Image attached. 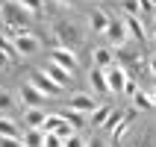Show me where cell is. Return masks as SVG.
I'll return each instance as SVG.
<instances>
[{
    "mask_svg": "<svg viewBox=\"0 0 156 147\" xmlns=\"http://www.w3.org/2000/svg\"><path fill=\"white\" fill-rule=\"evenodd\" d=\"M21 100H24L27 109H33V106H41L44 103V94L33 86V82H27V86H21Z\"/></svg>",
    "mask_w": 156,
    "mask_h": 147,
    "instance_id": "13",
    "label": "cell"
},
{
    "mask_svg": "<svg viewBox=\"0 0 156 147\" xmlns=\"http://www.w3.org/2000/svg\"><path fill=\"white\" fill-rule=\"evenodd\" d=\"M0 50L6 53L9 59H15V56H18V53H15V44H12V38H9L6 33H0Z\"/></svg>",
    "mask_w": 156,
    "mask_h": 147,
    "instance_id": "23",
    "label": "cell"
},
{
    "mask_svg": "<svg viewBox=\"0 0 156 147\" xmlns=\"http://www.w3.org/2000/svg\"><path fill=\"white\" fill-rule=\"evenodd\" d=\"M44 74H47V77L53 79V82H56V86L59 88H65L71 82V71H65V68H59V65H56V62H47V65H44Z\"/></svg>",
    "mask_w": 156,
    "mask_h": 147,
    "instance_id": "12",
    "label": "cell"
},
{
    "mask_svg": "<svg viewBox=\"0 0 156 147\" xmlns=\"http://www.w3.org/2000/svg\"><path fill=\"white\" fill-rule=\"evenodd\" d=\"M136 91H139V82H136V79H130V82H127V88H124V94H136Z\"/></svg>",
    "mask_w": 156,
    "mask_h": 147,
    "instance_id": "29",
    "label": "cell"
},
{
    "mask_svg": "<svg viewBox=\"0 0 156 147\" xmlns=\"http://www.w3.org/2000/svg\"><path fill=\"white\" fill-rule=\"evenodd\" d=\"M18 3H21L30 15H38V12H41V0H18Z\"/></svg>",
    "mask_w": 156,
    "mask_h": 147,
    "instance_id": "25",
    "label": "cell"
},
{
    "mask_svg": "<svg viewBox=\"0 0 156 147\" xmlns=\"http://www.w3.org/2000/svg\"><path fill=\"white\" fill-rule=\"evenodd\" d=\"M150 97H153V106H156V88H153V91H150Z\"/></svg>",
    "mask_w": 156,
    "mask_h": 147,
    "instance_id": "34",
    "label": "cell"
},
{
    "mask_svg": "<svg viewBox=\"0 0 156 147\" xmlns=\"http://www.w3.org/2000/svg\"><path fill=\"white\" fill-rule=\"evenodd\" d=\"M65 147H86V141L80 135H71V138H65Z\"/></svg>",
    "mask_w": 156,
    "mask_h": 147,
    "instance_id": "28",
    "label": "cell"
},
{
    "mask_svg": "<svg viewBox=\"0 0 156 147\" xmlns=\"http://www.w3.org/2000/svg\"><path fill=\"white\" fill-rule=\"evenodd\" d=\"M53 35H56L59 47L77 50L80 44H83V30H80V24H74V21H56V24H53Z\"/></svg>",
    "mask_w": 156,
    "mask_h": 147,
    "instance_id": "2",
    "label": "cell"
},
{
    "mask_svg": "<svg viewBox=\"0 0 156 147\" xmlns=\"http://www.w3.org/2000/svg\"><path fill=\"white\" fill-rule=\"evenodd\" d=\"M56 3H62V6H71V3H74V0H56Z\"/></svg>",
    "mask_w": 156,
    "mask_h": 147,
    "instance_id": "33",
    "label": "cell"
},
{
    "mask_svg": "<svg viewBox=\"0 0 156 147\" xmlns=\"http://www.w3.org/2000/svg\"><path fill=\"white\" fill-rule=\"evenodd\" d=\"M150 6H153V12H156V0H150Z\"/></svg>",
    "mask_w": 156,
    "mask_h": 147,
    "instance_id": "35",
    "label": "cell"
},
{
    "mask_svg": "<svg viewBox=\"0 0 156 147\" xmlns=\"http://www.w3.org/2000/svg\"><path fill=\"white\" fill-rule=\"evenodd\" d=\"M50 62H56L59 68L71 71V74L80 68V59L74 56V50H71V47H53V50H50Z\"/></svg>",
    "mask_w": 156,
    "mask_h": 147,
    "instance_id": "6",
    "label": "cell"
},
{
    "mask_svg": "<svg viewBox=\"0 0 156 147\" xmlns=\"http://www.w3.org/2000/svg\"><path fill=\"white\" fill-rule=\"evenodd\" d=\"M109 115H112V106H106V103H100L94 109V112L88 115V118H91V127H103L106 124V118H109Z\"/></svg>",
    "mask_w": 156,
    "mask_h": 147,
    "instance_id": "18",
    "label": "cell"
},
{
    "mask_svg": "<svg viewBox=\"0 0 156 147\" xmlns=\"http://www.w3.org/2000/svg\"><path fill=\"white\" fill-rule=\"evenodd\" d=\"M0 147H24V141L21 138H3L0 135Z\"/></svg>",
    "mask_w": 156,
    "mask_h": 147,
    "instance_id": "27",
    "label": "cell"
},
{
    "mask_svg": "<svg viewBox=\"0 0 156 147\" xmlns=\"http://www.w3.org/2000/svg\"><path fill=\"white\" fill-rule=\"evenodd\" d=\"M97 100L91 94H83V91H80V94H71V100H68V109H74V112H80V115H91L97 109Z\"/></svg>",
    "mask_w": 156,
    "mask_h": 147,
    "instance_id": "10",
    "label": "cell"
},
{
    "mask_svg": "<svg viewBox=\"0 0 156 147\" xmlns=\"http://www.w3.org/2000/svg\"><path fill=\"white\" fill-rule=\"evenodd\" d=\"M147 68H150V77L156 79V53H150V62H147Z\"/></svg>",
    "mask_w": 156,
    "mask_h": 147,
    "instance_id": "30",
    "label": "cell"
},
{
    "mask_svg": "<svg viewBox=\"0 0 156 147\" xmlns=\"http://www.w3.org/2000/svg\"><path fill=\"white\" fill-rule=\"evenodd\" d=\"M106 82H109V94H124V88H127V82H130V77H127V68H121V65H112V68L106 71Z\"/></svg>",
    "mask_w": 156,
    "mask_h": 147,
    "instance_id": "5",
    "label": "cell"
},
{
    "mask_svg": "<svg viewBox=\"0 0 156 147\" xmlns=\"http://www.w3.org/2000/svg\"><path fill=\"white\" fill-rule=\"evenodd\" d=\"M106 41L112 44V50H118V47H127V24H121V21H109V26H106Z\"/></svg>",
    "mask_w": 156,
    "mask_h": 147,
    "instance_id": "7",
    "label": "cell"
},
{
    "mask_svg": "<svg viewBox=\"0 0 156 147\" xmlns=\"http://www.w3.org/2000/svg\"><path fill=\"white\" fill-rule=\"evenodd\" d=\"M21 141H24V147H44V132L41 130H24Z\"/></svg>",
    "mask_w": 156,
    "mask_h": 147,
    "instance_id": "17",
    "label": "cell"
},
{
    "mask_svg": "<svg viewBox=\"0 0 156 147\" xmlns=\"http://www.w3.org/2000/svg\"><path fill=\"white\" fill-rule=\"evenodd\" d=\"M41 132H56L59 138H71V135H77V127H74L71 121H65L62 115H47Z\"/></svg>",
    "mask_w": 156,
    "mask_h": 147,
    "instance_id": "4",
    "label": "cell"
},
{
    "mask_svg": "<svg viewBox=\"0 0 156 147\" xmlns=\"http://www.w3.org/2000/svg\"><path fill=\"white\" fill-rule=\"evenodd\" d=\"M121 9L127 12V18H139V15H144L141 0H121Z\"/></svg>",
    "mask_w": 156,
    "mask_h": 147,
    "instance_id": "21",
    "label": "cell"
},
{
    "mask_svg": "<svg viewBox=\"0 0 156 147\" xmlns=\"http://www.w3.org/2000/svg\"><path fill=\"white\" fill-rule=\"evenodd\" d=\"M127 30H130V35H133V38H139V41L147 38V30H144V24H141L139 18H127Z\"/></svg>",
    "mask_w": 156,
    "mask_h": 147,
    "instance_id": "19",
    "label": "cell"
},
{
    "mask_svg": "<svg viewBox=\"0 0 156 147\" xmlns=\"http://www.w3.org/2000/svg\"><path fill=\"white\" fill-rule=\"evenodd\" d=\"M133 106H136V109H153V97L147 94V91H136V94H133Z\"/></svg>",
    "mask_w": 156,
    "mask_h": 147,
    "instance_id": "20",
    "label": "cell"
},
{
    "mask_svg": "<svg viewBox=\"0 0 156 147\" xmlns=\"http://www.w3.org/2000/svg\"><path fill=\"white\" fill-rule=\"evenodd\" d=\"M30 82H33V86L38 88L44 97H56V94H62V88L56 86V82H53V79L47 77L44 71H33V74H30Z\"/></svg>",
    "mask_w": 156,
    "mask_h": 147,
    "instance_id": "8",
    "label": "cell"
},
{
    "mask_svg": "<svg viewBox=\"0 0 156 147\" xmlns=\"http://www.w3.org/2000/svg\"><path fill=\"white\" fill-rule=\"evenodd\" d=\"M86 147H106V141L103 138H91V141H86Z\"/></svg>",
    "mask_w": 156,
    "mask_h": 147,
    "instance_id": "31",
    "label": "cell"
},
{
    "mask_svg": "<svg viewBox=\"0 0 156 147\" xmlns=\"http://www.w3.org/2000/svg\"><path fill=\"white\" fill-rule=\"evenodd\" d=\"M15 106V97H12V91H6V88H0V115H6L9 109Z\"/></svg>",
    "mask_w": 156,
    "mask_h": 147,
    "instance_id": "22",
    "label": "cell"
},
{
    "mask_svg": "<svg viewBox=\"0 0 156 147\" xmlns=\"http://www.w3.org/2000/svg\"><path fill=\"white\" fill-rule=\"evenodd\" d=\"M62 118H65V121H71L74 127H83V115L74 112V109H65V112H62Z\"/></svg>",
    "mask_w": 156,
    "mask_h": 147,
    "instance_id": "26",
    "label": "cell"
},
{
    "mask_svg": "<svg viewBox=\"0 0 156 147\" xmlns=\"http://www.w3.org/2000/svg\"><path fill=\"white\" fill-rule=\"evenodd\" d=\"M0 135H3V138H21V127H18L12 118L0 115Z\"/></svg>",
    "mask_w": 156,
    "mask_h": 147,
    "instance_id": "16",
    "label": "cell"
},
{
    "mask_svg": "<svg viewBox=\"0 0 156 147\" xmlns=\"http://www.w3.org/2000/svg\"><path fill=\"white\" fill-rule=\"evenodd\" d=\"M112 65H115V50H112V47L100 44V47H94V50H91V68L109 71Z\"/></svg>",
    "mask_w": 156,
    "mask_h": 147,
    "instance_id": "9",
    "label": "cell"
},
{
    "mask_svg": "<svg viewBox=\"0 0 156 147\" xmlns=\"http://www.w3.org/2000/svg\"><path fill=\"white\" fill-rule=\"evenodd\" d=\"M27 18H30V12H27L18 0H6V3L0 6V21H3V26H6L9 38H15L18 33L27 30Z\"/></svg>",
    "mask_w": 156,
    "mask_h": 147,
    "instance_id": "1",
    "label": "cell"
},
{
    "mask_svg": "<svg viewBox=\"0 0 156 147\" xmlns=\"http://www.w3.org/2000/svg\"><path fill=\"white\" fill-rule=\"evenodd\" d=\"M12 44H15V53L21 56V59H30V56H35V53L41 50V38H38V35H33L30 30L18 33L15 38H12Z\"/></svg>",
    "mask_w": 156,
    "mask_h": 147,
    "instance_id": "3",
    "label": "cell"
},
{
    "mask_svg": "<svg viewBox=\"0 0 156 147\" xmlns=\"http://www.w3.org/2000/svg\"><path fill=\"white\" fill-rule=\"evenodd\" d=\"M6 65H9V56H6V53H3V50H0V71L6 68Z\"/></svg>",
    "mask_w": 156,
    "mask_h": 147,
    "instance_id": "32",
    "label": "cell"
},
{
    "mask_svg": "<svg viewBox=\"0 0 156 147\" xmlns=\"http://www.w3.org/2000/svg\"><path fill=\"white\" fill-rule=\"evenodd\" d=\"M44 147H65V138H59L56 132H44Z\"/></svg>",
    "mask_w": 156,
    "mask_h": 147,
    "instance_id": "24",
    "label": "cell"
},
{
    "mask_svg": "<svg viewBox=\"0 0 156 147\" xmlns=\"http://www.w3.org/2000/svg\"><path fill=\"white\" fill-rule=\"evenodd\" d=\"M44 121H47V112L41 106H33V109H24V127L27 130H41Z\"/></svg>",
    "mask_w": 156,
    "mask_h": 147,
    "instance_id": "11",
    "label": "cell"
},
{
    "mask_svg": "<svg viewBox=\"0 0 156 147\" xmlns=\"http://www.w3.org/2000/svg\"><path fill=\"white\" fill-rule=\"evenodd\" d=\"M109 21H112V18L106 15L103 9H94V12L88 15V26H91L94 33H106V26H109Z\"/></svg>",
    "mask_w": 156,
    "mask_h": 147,
    "instance_id": "15",
    "label": "cell"
},
{
    "mask_svg": "<svg viewBox=\"0 0 156 147\" xmlns=\"http://www.w3.org/2000/svg\"><path fill=\"white\" fill-rule=\"evenodd\" d=\"M88 86L94 88L97 94H109V82H106V71H100V68H91V71H88Z\"/></svg>",
    "mask_w": 156,
    "mask_h": 147,
    "instance_id": "14",
    "label": "cell"
}]
</instances>
